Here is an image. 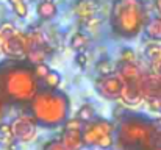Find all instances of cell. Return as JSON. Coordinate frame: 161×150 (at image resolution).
Instances as JSON below:
<instances>
[{"mask_svg": "<svg viewBox=\"0 0 161 150\" xmlns=\"http://www.w3.org/2000/svg\"><path fill=\"white\" fill-rule=\"evenodd\" d=\"M144 31H146V35H147L149 39H152V41H155V42H157V41H161V17L152 19V20L146 25Z\"/></svg>", "mask_w": 161, "mask_h": 150, "instance_id": "cell-14", "label": "cell"}, {"mask_svg": "<svg viewBox=\"0 0 161 150\" xmlns=\"http://www.w3.org/2000/svg\"><path fill=\"white\" fill-rule=\"evenodd\" d=\"M3 52L11 56V58H20L25 53H28V41L27 36H22L20 33H14L9 38H6V41L3 42Z\"/></svg>", "mask_w": 161, "mask_h": 150, "instance_id": "cell-8", "label": "cell"}, {"mask_svg": "<svg viewBox=\"0 0 161 150\" xmlns=\"http://www.w3.org/2000/svg\"><path fill=\"white\" fill-rule=\"evenodd\" d=\"M88 36L85 35V33H81V31H78V33H75L72 38H70V47L74 50H77V53L78 52H83V49L88 46Z\"/></svg>", "mask_w": 161, "mask_h": 150, "instance_id": "cell-16", "label": "cell"}, {"mask_svg": "<svg viewBox=\"0 0 161 150\" xmlns=\"http://www.w3.org/2000/svg\"><path fill=\"white\" fill-rule=\"evenodd\" d=\"M97 72L100 74V77H107V75H113L114 72V66L111 61H100L97 64Z\"/></svg>", "mask_w": 161, "mask_h": 150, "instance_id": "cell-19", "label": "cell"}, {"mask_svg": "<svg viewBox=\"0 0 161 150\" xmlns=\"http://www.w3.org/2000/svg\"><path fill=\"white\" fill-rule=\"evenodd\" d=\"M114 131V125L108 120H92L89 124H85L83 127V142L88 147H97L99 141L107 136V135H113Z\"/></svg>", "mask_w": 161, "mask_h": 150, "instance_id": "cell-5", "label": "cell"}, {"mask_svg": "<svg viewBox=\"0 0 161 150\" xmlns=\"http://www.w3.org/2000/svg\"><path fill=\"white\" fill-rule=\"evenodd\" d=\"M135 59H136V55H135V52L133 49H122L120 52V61H124V63H135Z\"/></svg>", "mask_w": 161, "mask_h": 150, "instance_id": "cell-24", "label": "cell"}, {"mask_svg": "<svg viewBox=\"0 0 161 150\" xmlns=\"http://www.w3.org/2000/svg\"><path fill=\"white\" fill-rule=\"evenodd\" d=\"M30 111L38 125L56 128L69 120V99L58 89H42L30 102Z\"/></svg>", "mask_w": 161, "mask_h": 150, "instance_id": "cell-3", "label": "cell"}, {"mask_svg": "<svg viewBox=\"0 0 161 150\" xmlns=\"http://www.w3.org/2000/svg\"><path fill=\"white\" fill-rule=\"evenodd\" d=\"M99 11V5L96 0H80L75 5V14L81 20H91Z\"/></svg>", "mask_w": 161, "mask_h": 150, "instance_id": "cell-10", "label": "cell"}, {"mask_svg": "<svg viewBox=\"0 0 161 150\" xmlns=\"http://www.w3.org/2000/svg\"><path fill=\"white\" fill-rule=\"evenodd\" d=\"M59 141L67 150H81V147L85 146L81 131H63Z\"/></svg>", "mask_w": 161, "mask_h": 150, "instance_id": "cell-11", "label": "cell"}, {"mask_svg": "<svg viewBox=\"0 0 161 150\" xmlns=\"http://www.w3.org/2000/svg\"><path fill=\"white\" fill-rule=\"evenodd\" d=\"M161 135L153 120L144 116H125L117 127V146L122 150H153L158 146Z\"/></svg>", "mask_w": 161, "mask_h": 150, "instance_id": "cell-2", "label": "cell"}, {"mask_svg": "<svg viewBox=\"0 0 161 150\" xmlns=\"http://www.w3.org/2000/svg\"><path fill=\"white\" fill-rule=\"evenodd\" d=\"M33 70H35V75H36V78L38 80H46V77L50 74V69H49V66L46 64V63H41V64H36V66H33Z\"/></svg>", "mask_w": 161, "mask_h": 150, "instance_id": "cell-22", "label": "cell"}, {"mask_svg": "<svg viewBox=\"0 0 161 150\" xmlns=\"http://www.w3.org/2000/svg\"><path fill=\"white\" fill-rule=\"evenodd\" d=\"M14 2H24V0H11V3H14Z\"/></svg>", "mask_w": 161, "mask_h": 150, "instance_id": "cell-33", "label": "cell"}, {"mask_svg": "<svg viewBox=\"0 0 161 150\" xmlns=\"http://www.w3.org/2000/svg\"><path fill=\"white\" fill-rule=\"evenodd\" d=\"M124 81L117 74L107 75V77H100L96 81V89L97 92L108 100H117L122 99V92H124Z\"/></svg>", "mask_w": 161, "mask_h": 150, "instance_id": "cell-6", "label": "cell"}, {"mask_svg": "<svg viewBox=\"0 0 161 150\" xmlns=\"http://www.w3.org/2000/svg\"><path fill=\"white\" fill-rule=\"evenodd\" d=\"M39 92L38 78L31 66L11 61L0 66V96L14 103L31 102Z\"/></svg>", "mask_w": 161, "mask_h": 150, "instance_id": "cell-1", "label": "cell"}, {"mask_svg": "<svg viewBox=\"0 0 161 150\" xmlns=\"http://www.w3.org/2000/svg\"><path fill=\"white\" fill-rule=\"evenodd\" d=\"M114 146V138H113V135H107V136H103L100 141H99V144H97V147L99 149H111Z\"/></svg>", "mask_w": 161, "mask_h": 150, "instance_id": "cell-26", "label": "cell"}, {"mask_svg": "<svg viewBox=\"0 0 161 150\" xmlns=\"http://www.w3.org/2000/svg\"><path fill=\"white\" fill-rule=\"evenodd\" d=\"M3 102H5V100H3V97L0 96V116H2V111H3Z\"/></svg>", "mask_w": 161, "mask_h": 150, "instance_id": "cell-31", "label": "cell"}, {"mask_svg": "<svg viewBox=\"0 0 161 150\" xmlns=\"http://www.w3.org/2000/svg\"><path fill=\"white\" fill-rule=\"evenodd\" d=\"M13 8H14V13L19 17H25L27 13H28V6H27L25 2H14L13 3Z\"/></svg>", "mask_w": 161, "mask_h": 150, "instance_id": "cell-23", "label": "cell"}, {"mask_svg": "<svg viewBox=\"0 0 161 150\" xmlns=\"http://www.w3.org/2000/svg\"><path fill=\"white\" fill-rule=\"evenodd\" d=\"M44 85L47 86V89H58V86L61 85V75L55 70H50V74L44 80Z\"/></svg>", "mask_w": 161, "mask_h": 150, "instance_id": "cell-18", "label": "cell"}, {"mask_svg": "<svg viewBox=\"0 0 161 150\" xmlns=\"http://www.w3.org/2000/svg\"><path fill=\"white\" fill-rule=\"evenodd\" d=\"M0 135H2V138H5V142H9L11 139H14L13 131H11V125H9V124H3V125H0Z\"/></svg>", "mask_w": 161, "mask_h": 150, "instance_id": "cell-25", "label": "cell"}, {"mask_svg": "<svg viewBox=\"0 0 161 150\" xmlns=\"http://www.w3.org/2000/svg\"><path fill=\"white\" fill-rule=\"evenodd\" d=\"M153 124H155V128L158 130V133L161 135V117H158V119H155V120H153Z\"/></svg>", "mask_w": 161, "mask_h": 150, "instance_id": "cell-29", "label": "cell"}, {"mask_svg": "<svg viewBox=\"0 0 161 150\" xmlns=\"http://www.w3.org/2000/svg\"><path fill=\"white\" fill-rule=\"evenodd\" d=\"M75 63H77V66H80V67L85 69L86 64H88V55L85 52H78L77 56H75Z\"/></svg>", "mask_w": 161, "mask_h": 150, "instance_id": "cell-27", "label": "cell"}, {"mask_svg": "<svg viewBox=\"0 0 161 150\" xmlns=\"http://www.w3.org/2000/svg\"><path fill=\"white\" fill-rule=\"evenodd\" d=\"M27 56H28V61H30L33 66H36V64H41V63H44L46 53H44V50L41 49V47H33V49L28 50Z\"/></svg>", "mask_w": 161, "mask_h": 150, "instance_id": "cell-17", "label": "cell"}, {"mask_svg": "<svg viewBox=\"0 0 161 150\" xmlns=\"http://www.w3.org/2000/svg\"><path fill=\"white\" fill-rule=\"evenodd\" d=\"M78 120H81L83 124H89L92 122L94 119V108L91 105H81L77 111V116H75Z\"/></svg>", "mask_w": 161, "mask_h": 150, "instance_id": "cell-15", "label": "cell"}, {"mask_svg": "<svg viewBox=\"0 0 161 150\" xmlns=\"http://www.w3.org/2000/svg\"><path fill=\"white\" fill-rule=\"evenodd\" d=\"M36 11H38L39 19H42V20H50V19H53L55 16H56L58 8H56L53 0H42V2H39Z\"/></svg>", "mask_w": 161, "mask_h": 150, "instance_id": "cell-13", "label": "cell"}, {"mask_svg": "<svg viewBox=\"0 0 161 150\" xmlns=\"http://www.w3.org/2000/svg\"><path fill=\"white\" fill-rule=\"evenodd\" d=\"M5 41H6V36L0 31V50L3 49V42H5Z\"/></svg>", "mask_w": 161, "mask_h": 150, "instance_id": "cell-30", "label": "cell"}, {"mask_svg": "<svg viewBox=\"0 0 161 150\" xmlns=\"http://www.w3.org/2000/svg\"><path fill=\"white\" fill-rule=\"evenodd\" d=\"M157 5H158V8H160V11H161V0H157Z\"/></svg>", "mask_w": 161, "mask_h": 150, "instance_id": "cell-32", "label": "cell"}, {"mask_svg": "<svg viewBox=\"0 0 161 150\" xmlns=\"http://www.w3.org/2000/svg\"><path fill=\"white\" fill-rule=\"evenodd\" d=\"M117 70V75L122 78V81L125 85H138L142 78V74H141V69L135 64V63H124L120 61L119 66L116 67Z\"/></svg>", "mask_w": 161, "mask_h": 150, "instance_id": "cell-9", "label": "cell"}, {"mask_svg": "<svg viewBox=\"0 0 161 150\" xmlns=\"http://www.w3.org/2000/svg\"><path fill=\"white\" fill-rule=\"evenodd\" d=\"M125 85V83H124ZM142 97V91H141V86L139 83L138 85H125L124 86V92H122V99L125 100L128 105H136L141 102Z\"/></svg>", "mask_w": 161, "mask_h": 150, "instance_id": "cell-12", "label": "cell"}, {"mask_svg": "<svg viewBox=\"0 0 161 150\" xmlns=\"http://www.w3.org/2000/svg\"><path fill=\"white\" fill-rule=\"evenodd\" d=\"M146 55H147L152 61H157L161 56V46L153 41L152 44H149V46L146 47Z\"/></svg>", "mask_w": 161, "mask_h": 150, "instance_id": "cell-20", "label": "cell"}, {"mask_svg": "<svg viewBox=\"0 0 161 150\" xmlns=\"http://www.w3.org/2000/svg\"><path fill=\"white\" fill-rule=\"evenodd\" d=\"M11 131H13V136L16 141H20V142H28V141H33L35 136H36V122L33 117H27V116H20V117H16L11 124Z\"/></svg>", "mask_w": 161, "mask_h": 150, "instance_id": "cell-7", "label": "cell"}, {"mask_svg": "<svg viewBox=\"0 0 161 150\" xmlns=\"http://www.w3.org/2000/svg\"><path fill=\"white\" fill-rule=\"evenodd\" d=\"M83 127H85V124L81 120H78L77 117H74L64 124V131H83Z\"/></svg>", "mask_w": 161, "mask_h": 150, "instance_id": "cell-21", "label": "cell"}, {"mask_svg": "<svg viewBox=\"0 0 161 150\" xmlns=\"http://www.w3.org/2000/svg\"><path fill=\"white\" fill-rule=\"evenodd\" d=\"M44 150H67V149H66L64 144L58 139V141H50V142L44 147Z\"/></svg>", "mask_w": 161, "mask_h": 150, "instance_id": "cell-28", "label": "cell"}, {"mask_svg": "<svg viewBox=\"0 0 161 150\" xmlns=\"http://www.w3.org/2000/svg\"><path fill=\"white\" fill-rule=\"evenodd\" d=\"M144 16L146 11L141 0H114L109 24L117 36L131 39L144 27Z\"/></svg>", "mask_w": 161, "mask_h": 150, "instance_id": "cell-4", "label": "cell"}]
</instances>
